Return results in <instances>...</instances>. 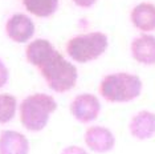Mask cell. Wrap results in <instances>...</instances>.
I'll return each instance as SVG.
<instances>
[{
    "label": "cell",
    "instance_id": "6da1fadb",
    "mask_svg": "<svg viewBox=\"0 0 155 154\" xmlns=\"http://www.w3.org/2000/svg\"><path fill=\"white\" fill-rule=\"evenodd\" d=\"M49 88L54 92H68L77 82V68L65 60L60 52L54 51L37 66Z\"/></svg>",
    "mask_w": 155,
    "mask_h": 154
},
{
    "label": "cell",
    "instance_id": "7a4b0ae2",
    "mask_svg": "<svg viewBox=\"0 0 155 154\" xmlns=\"http://www.w3.org/2000/svg\"><path fill=\"white\" fill-rule=\"evenodd\" d=\"M57 109V102L49 94L36 93L28 96L20 105V118L29 132H40L47 126L49 116Z\"/></svg>",
    "mask_w": 155,
    "mask_h": 154
},
{
    "label": "cell",
    "instance_id": "3957f363",
    "mask_svg": "<svg viewBox=\"0 0 155 154\" xmlns=\"http://www.w3.org/2000/svg\"><path fill=\"white\" fill-rule=\"evenodd\" d=\"M142 81L130 73H113L104 77L100 84V93L109 102H129L140 94Z\"/></svg>",
    "mask_w": 155,
    "mask_h": 154
},
{
    "label": "cell",
    "instance_id": "277c9868",
    "mask_svg": "<svg viewBox=\"0 0 155 154\" xmlns=\"http://www.w3.org/2000/svg\"><path fill=\"white\" fill-rule=\"evenodd\" d=\"M107 36L102 32H90L72 37L66 44V52L74 61L96 60L106 51Z\"/></svg>",
    "mask_w": 155,
    "mask_h": 154
},
{
    "label": "cell",
    "instance_id": "5b68a950",
    "mask_svg": "<svg viewBox=\"0 0 155 154\" xmlns=\"http://www.w3.org/2000/svg\"><path fill=\"white\" fill-rule=\"evenodd\" d=\"M101 104L96 96L90 93H84L77 96L70 104V112L74 118L80 122H90L96 120L100 114Z\"/></svg>",
    "mask_w": 155,
    "mask_h": 154
},
{
    "label": "cell",
    "instance_id": "8992f818",
    "mask_svg": "<svg viewBox=\"0 0 155 154\" xmlns=\"http://www.w3.org/2000/svg\"><path fill=\"white\" fill-rule=\"evenodd\" d=\"M5 31L9 38L16 43H25L35 33V24L27 15L16 13L7 22Z\"/></svg>",
    "mask_w": 155,
    "mask_h": 154
},
{
    "label": "cell",
    "instance_id": "52a82bcc",
    "mask_svg": "<svg viewBox=\"0 0 155 154\" xmlns=\"http://www.w3.org/2000/svg\"><path fill=\"white\" fill-rule=\"evenodd\" d=\"M85 142L96 153H106L114 148L115 138L106 128L91 126L85 133Z\"/></svg>",
    "mask_w": 155,
    "mask_h": 154
},
{
    "label": "cell",
    "instance_id": "ba28073f",
    "mask_svg": "<svg viewBox=\"0 0 155 154\" xmlns=\"http://www.w3.org/2000/svg\"><path fill=\"white\" fill-rule=\"evenodd\" d=\"M131 55L140 64H155V37L151 35L135 37L131 43Z\"/></svg>",
    "mask_w": 155,
    "mask_h": 154
},
{
    "label": "cell",
    "instance_id": "9c48e42d",
    "mask_svg": "<svg viewBox=\"0 0 155 154\" xmlns=\"http://www.w3.org/2000/svg\"><path fill=\"white\" fill-rule=\"evenodd\" d=\"M29 142L24 134L15 130H4L0 134V154H28Z\"/></svg>",
    "mask_w": 155,
    "mask_h": 154
},
{
    "label": "cell",
    "instance_id": "30bf717a",
    "mask_svg": "<svg viewBox=\"0 0 155 154\" xmlns=\"http://www.w3.org/2000/svg\"><path fill=\"white\" fill-rule=\"evenodd\" d=\"M130 133L138 139H147L155 134V114L147 110L137 113L130 121Z\"/></svg>",
    "mask_w": 155,
    "mask_h": 154
},
{
    "label": "cell",
    "instance_id": "8fae6325",
    "mask_svg": "<svg viewBox=\"0 0 155 154\" xmlns=\"http://www.w3.org/2000/svg\"><path fill=\"white\" fill-rule=\"evenodd\" d=\"M131 22L138 29L150 32L155 29V5L151 3H140L131 11Z\"/></svg>",
    "mask_w": 155,
    "mask_h": 154
},
{
    "label": "cell",
    "instance_id": "7c38bea8",
    "mask_svg": "<svg viewBox=\"0 0 155 154\" xmlns=\"http://www.w3.org/2000/svg\"><path fill=\"white\" fill-rule=\"evenodd\" d=\"M54 47L49 43L48 40L44 38H37V40L32 41L27 47L25 55L27 60L35 66H38L43 62L49 55H52L54 52Z\"/></svg>",
    "mask_w": 155,
    "mask_h": 154
},
{
    "label": "cell",
    "instance_id": "4fadbf2b",
    "mask_svg": "<svg viewBox=\"0 0 155 154\" xmlns=\"http://www.w3.org/2000/svg\"><path fill=\"white\" fill-rule=\"evenodd\" d=\"M23 2L28 11L40 17L53 15L58 7V0H23Z\"/></svg>",
    "mask_w": 155,
    "mask_h": 154
},
{
    "label": "cell",
    "instance_id": "5bb4252c",
    "mask_svg": "<svg viewBox=\"0 0 155 154\" xmlns=\"http://www.w3.org/2000/svg\"><path fill=\"white\" fill-rule=\"evenodd\" d=\"M17 101L12 94H0V124L11 121L16 113Z\"/></svg>",
    "mask_w": 155,
    "mask_h": 154
},
{
    "label": "cell",
    "instance_id": "9a60e30c",
    "mask_svg": "<svg viewBox=\"0 0 155 154\" xmlns=\"http://www.w3.org/2000/svg\"><path fill=\"white\" fill-rule=\"evenodd\" d=\"M8 81V69L4 65V62L0 60V88L4 86Z\"/></svg>",
    "mask_w": 155,
    "mask_h": 154
},
{
    "label": "cell",
    "instance_id": "2e32d148",
    "mask_svg": "<svg viewBox=\"0 0 155 154\" xmlns=\"http://www.w3.org/2000/svg\"><path fill=\"white\" fill-rule=\"evenodd\" d=\"M61 154H87V153L80 146H69V148L62 150Z\"/></svg>",
    "mask_w": 155,
    "mask_h": 154
},
{
    "label": "cell",
    "instance_id": "e0dca14e",
    "mask_svg": "<svg viewBox=\"0 0 155 154\" xmlns=\"http://www.w3.org/2000/svg\"><path fill=\"white\" fill-rule=\"evenodd\" d=\"M77 5L84 7V8H87V7H91L96 3V0H73Z\"/></svg>",
    "mask_w": 155,
    "mask_h": 154
}]
</instances>
